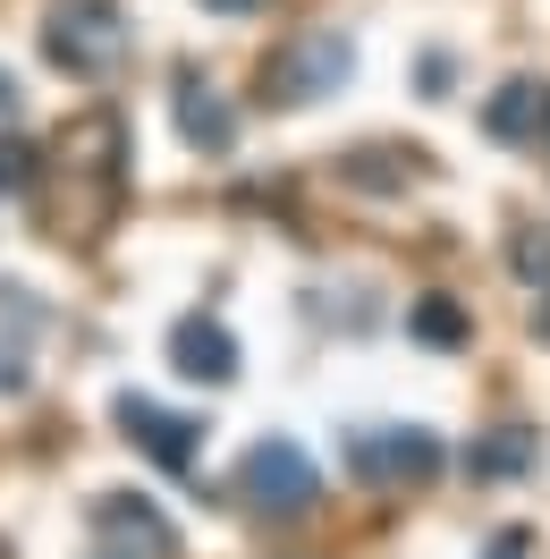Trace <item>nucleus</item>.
<instances>
[{
    "label": "nucleus",
    "instance_id": "3",
    "mask_svg": "<svg viewBox=\"0 0 550 559\" xmlns=\"http://www.w3.org/2000/svg\"><path fill=\"white\" fill-rule=\"evenodd\" d=\"M347 69H356V43H347L339 26H313V35H297L272 60L263 85H272L279 103H322V94H339V85H347Z\"/></svg>",
    "mask_w": 550,
    "mask_h": 559
},
{
    "label": "nucleus",
    "instance_id": "2",
    "mask_svg": "<svg viewBox=\"0 0 550 559\" xmlns=\"http://www.w3.org/2000/svg\"><path fill=\"white\" fill-rule=\"evenodd\" d=\"M238 491L263 518H306L313 500H322V475H313V457L297 441H254L246 466H238Z\"/></svg>",
    "mask_w": 550,
    "mask_h": 559
},
{
    "label": "nucleus",
    "instance_id": "13",
    "mask_svg": "<svg viewBox=\"0 0 550 559\" xmlns=\"http://www.w3.org/2000/svg\"><path fill=\"white\" fill-rule=\"evenodd\" d=\"M516 280H534V288H550V229H525V238L509 246Z\"/></svg>",
    "mask_w": 550,
    "mask_h": 559
},
{
    "label": "nucleus",
    "instance_id": "8",
    "mask_svg": "<svg viewBox=\"0 0 550 559\" xmlns=\"http://www.w3.org/2000/svg\"><path fill=\"white\" fill-rule=\"evenodd\" d=\"M178 136L204 144V153H229V144H238V110L220 103L204 76H178Z\"/></svg>",
    "mask_w": 550,
    "mask_h": 559
},
{
    "label": "nucleus",
    "instance_id": "6",
    "mask_svg": "<svg viewBox=\"0 0 550 559\" xmlns=\"http://www.w3.org/2000/svg\"><path fill=\"white\" fill-rule=\"evenodd\" d=\"M170 365L187 373V382H238V340L220 331L212 314H178V331H170Z\"/></svg>",
    "mask_w": 550,
    "mask_h": 559
},
{
    "label": "nucleus",
    "instance_id": "11",
    "mask_svg": "<svg viewBox=\"0 0 550 559\" xmlns=\"http://www.w3.org/2000/svg\"><path fill=\"white\" fill-rule=\"evenodd\" d=\"M525 457H534V432H491V441H482V450H466V475H475V484H500V475H516V466H525Z\"/></svg>",
    "mask_w": 550,
    "mask_h": 559
},
{
    "label": "nucleus",
    "instance_id": "18",
    "mask_svg": "<svg viewBox=\"0 0 550 559\" xmlns=\"http://www.w3.org/2000/svg\"><path fill=\"white\" fill-rule=\"evenodd\" d=\"M542 340H550V306H542Z\"/></svg>",
    "mask_w": 550,
    "mask_h": 559
},
{
    "label": "nucleus",
    "instance_id": "9",
    "mask_svg": "<svg viewBox=\"0 0 550 559\" xmlns=\"http://www.w3.org/2000/svg\"><path fill=\"white\" fill-rule=\"evenodd\" d=\"M60 162L85 170L94 187H110V178H119V119H110V110H85L69 136H60Z\"/></svg>",
    "mask_w": 550,
    "mask_h": 559
},
{
    "label": "nucleus",
    "instance_id": "14",
    "mask_svg": "<svg viewBox=\"0 0 550 559\" xmlns=\"http://www.w3.org/2000/svg\"><path fill=\"white\" fill-rule=\"evenodd\" d=\"M26 187H35V144L0 136V195H26Z\"/></svg>",
    "mask_w": 550,
    "mask_h": 559
},
{
    "label": "nucleus",
    "instance_id": "12",
    "mask_svg": "<svg viewBox=\"0 0 550 559\" xmlns=\"http://www.w3.org/2000/svg\"><path fill=\"white\" fill-rule=\"evenodd\" d=\"M415 331H423L432 348H457V340H466V314H457L449 297H423V306H415Z\"/></svg>",
    "mask_w": 550,
    "mask_h": 559
},
{
    "label": "nucleus",
    "instance_id": "4",
    "mask_svg": "<svg viewBox=\"0 0 550 559\" xmlns=\"http://www.w3.org/2000/svg\"><path fill=\"white\" fill-rule=\"evenodd\" d=\"M347 457L364 484H432L441 475V441L415 424H364V432H347Z\"/></svg>",
    "mask_w": 550,
    "mask_h": 559
},
{
    "label": "nucleus",
    "instance_id": "19",
    "mask_svg": "<svg viewBox=\"0 0 550 559\" xmlns=\"http://www.w3.org/2000/svg\"><path fill=\"white\" fill-rule=\"evenodd\" d=\"M103 559H110V551H103Z\"/></svg>",
    "mask_w": 550,
    "mask_h": 559
},
{
    "label": "nucleus",
    "instance_id": "7",
    "mask_svg": "<svg viewBox=\"0 0 550 559\" xmlns=\"http://www.w3.org/2000/svg\"><path fill=\"white\" fill-rule=\"evenodd\" d=\"M94 525H103L110 543H128V551H144V559H170V551H178L170 518H162L153 500H136V491H103V500H94Z\"/></svg>",
    "mask_w": 550,
    "mask_h": 559
},
{
    "label": "nucleus",
    "instance_id": "16",
    "mask_svg": "<svg viewBox=\"0 0 550 559\" xmlns=\"http://www.w3.org/2000/svg\"><path fill=\"white\" fill-rule=\"evenodd\" d=\"M9 119H17V76L0 69V128H9Z\"/></svg>",
    "mask_w": 550,
    "mask_h": 559
},
{
    "label": "nucleus",
    "instance_id": "15",
    "mask_svg": "<svg viewBox=\"0 0 550 559\" xmlns=\"http://www.w3.org/2000/svg\"><path fill=\"white\" fill-rule=\"evenodd\" d=\"M525 551H534V543H525L516 525H509V534H500V543H491V559H525Z\"/></svg>",
    "mask_w": 550,
    "mask_h": 559
},
{
    "label": "nucleus",
    "instance_id": "17",
    "mask_svg": "<svg viewBox=\"0 0 550 559\" xmlns=\"http://www.w3.org/2000/svg\"><path fill=\"white\" fill-rule=\"evenodd\" d=\"M204 9H220V17H246V9H263V0H204Z\"/></svg>",
    "mask_w": 550,
    "mask_h": 559
},
{
    "label": "nucleus",
    "instance_id": "10",
    "mask_svg": "<svg viewBox=\"0 0 550 559\" xmlns=\"http://www.w3.org/2000/svg\"><path fill=\"white\" fill-rule=\"evenodd\" d=\"M542 85H525V76H516V85H500V94H491V103H482V128H491V136L500 144H525V136H542Z\"/></svg>",
    "mask_w": 550,
    "mask_h": 559
},
{
    "label": "nucleus",
    "instance_id": "1",
    "mask_svg": "<svg viewBox=\"0 0 550 559\" xmlns=\"http://www.w3.org/2000/svg\"><path fill=\"white\" fill-rule=\"evenodd\" d=\"M43 51L69 76H85V85L119 76L128 69V17H119V0H60L51 26H43Z\"/></svg>",
    "mask_w": 550,
    "mask_h": 559
},
{
    "label": "nucleus",
    "instance_id": "5",
    "mask_svg": "<svg viewBox=\"0 0 550 559\" xmlns=\"http://www.w3.org/2000/svg\"><path fill=\"white\" fill-rule=\"evenodd\" d=\"M119 424H128V441H136L153 466H170V475H195V457H204V424H187V416H170V407H153V399H119Z\"/></svg>",
    "mask_w": 550,
    "mask_h": 559
}]
</instances>
